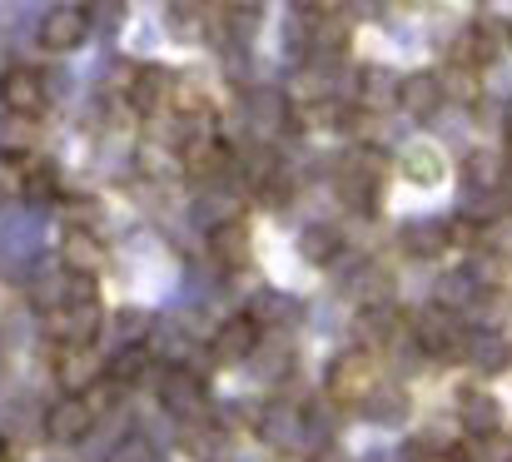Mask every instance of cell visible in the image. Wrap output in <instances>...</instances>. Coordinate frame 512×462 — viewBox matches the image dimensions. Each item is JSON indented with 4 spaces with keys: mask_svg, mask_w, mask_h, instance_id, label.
I'll list each match as a JSON object with an SVG mask.
<instances>
[{
    "mask_svg": "<svg viewBox=\"0 0 512 462\" xmlns=\"http://www.w3.org/2000/svg\"><path fill=\"white\" fill-rule=\"evenodd\" d=\"M209 254H214L219 269H244V264H249V229H244L239 219L214 224V234H209Z\"/></svg>",
    "mask_w": 512,
    "mask_h": 462,
    "instance_id": "cell-16",
    "label": "cell"
},
{
    "mask_svg": "<svg viewBox=\"0 0 512 462\" xmlns=\"http://www.w3.org/2000/svg\"><path fill=\"white\" fill-rule=\"evenodd\" d=\"M85 35H90V10H80V5H55V10H45V20H40V45L55 50V55L80 50Z\"/></svg>",
    "mask_w": 512,
    "mask_h": 462,
    "instance_id": "cell-10",
    "label": "cell"
},
{
    "mask_svg": "<svg viewBox=\"0 0 512 462\" xmlns=\"http://www.w3.org/2000/svg\"><path fill=\"white\" fill-rule=\"evenodd\" d=\"M259 438L269 448H304V408L294 403H269L259 418Z\"/></svg>",
    "mask_w": 512,
    "mask_h": 462,
    "instance_id": "cell-13",
    "label": "cell"
},
{
    "mask_svg": "<svg viewBox=\"0 0 512 462\" xmlns=\"http://www.w3.org/2000/svg\"><path fill=\"white\" fill-rule=\"evenodd\" d=\"M95 408L85 403V393H60L50 408H45V418H40V433L55 443V448H75V443H85L90 433H95Z\"/></svg>",
    "mask_w": 512,
    "mask_h": 462,
    "instance_id": "cell-4",
    "label": "cell"
},
{
    "mask_svg": "<svg viewBox=\"0 0 512 462\" xmlns=\"http://www.w3.org/2000/svg\"><path fill=\"white\" fill-rule=\"evenodd\" d=\"M403 239H408L413 254H438L448 244V224H423V229H408Z\"/></svg>",
    "mask_w": 512,
    "mask_h": 462,
    "instance_id": "cell-25",
    "label": "cell"
},
{
    "mask_svg": "<svg viewBox=\"0 0 512 462\" xmlns=\"http://www.w3.org/2000/svg\"><path fill=\"white\" fill-rule=\"evenodd\" d=\"M498 428H503V403H498L493 393L468 388V393L458 398V433L483 438V433H498Z\"/></svg>",
    "mask_w": 512,
    "mask_h": 462,
    "instance_id": "cell-12",
    "label": "cell"
},
{
    "mask_svg": "<svg viewBox=\"0 0 512 462\" xmlns=\"http://www.w3.org/2000/svg\"><path fill=\"white\" fill-rule=\"evenodd\" d=\"M304 259L309 264H334V254H339V244H334V229H324V224H314V229H304Z\"/></svg>",
    "mask_w": 512,
    "mask_h": 462,
    "instance_id": "cell-23",
    "label": "cell"
},
{
    "mask_svg": "<svg viewBox=\"0 0 512 462\" xmlns=\"http://www.w3.org/2000/svg\"><path fill=\"white\" fill-rule=\"evenodd\" d=\"M15 169H20V194H25L30 204H50V199L60 194V179H55V169H50L45 159L25 154V159H15Z\"/></svg>",
    "mask_w": 512,
    "mask_h": 462,
    "instance_id": "cell-18",
    "label": "cell"
},
{
    "mask_svg": "<svg viewBox=\"0 0 512 462\" xmlns=\"http://www.w3.org/2000/svg\"><path fill=\"white\" fill-rule=\"evenodd\" d=\"M155 348L150 343H120L110 358H105V378H115L120 388H130V383H145V378H155Z\"/></svg>",
    "mask_w": 512,
    "mask_h": 462,
    "instance_id": "cell-11",
    "label": "cell"
},
{
    "mask_svg": "<svg viewBox=\"0 0 512 462\" xmlns=\"http://www.w3.org/2000/svg\"><path fill=\"white\" fill-rule=\"evenodd\" d=\"M294 313H299V308L289 304L284 294H259L254 308H249V318H254L259 328H284V323H294Z\"/></svg>",
    "mask_w": 512,
    "mask_h": 462,
    "instance_id": "cell-22",
    "label": "cell"
},
{
    "mask_svg": "<svg viewBox=\"0 0 512 462\" xmlns=\"http://www.w3.org/2000/svg\"><path fill=\"white\" fill-rule=\"evenodd\" d=\"M314 462H343V453H334V448H324V453H314Z\"/></svg>",
    "mask_w": 512,
    "mask_h": 462,
    "instance_id": "cell-29",
    "label": "cell"
},
{
    "mask_svg": "<svg viewBox=\"0 0 512 462\" xmlns=\"http://www.w3.org/2000/svg\"><path fill=\"white\" fill-rule=\"evenodd\" d=\"M458 462H512V433H483V438H468L463 453H453Z\"/></svg>",
    "mask_w": 512,
    "mask_h": 462,
    "instance_id": "cell-20",
    "label": "cell"
},
{
    "mask_svg": "<svg viewBox=\"0 0 512 462\" xmlns=\"http://www.w3.org/2000/svg\"><path fill=\"white\" fill-rule=\"evenodd\" d=\"M358 338H363V348L373 353V348L398 343V338H403V323H398V313H393V308L368 304V308H363V318H358Z\"/></svg>",
    "mask_w": 512,
    "mask_h": 462,
    "instance_id": "cell-17",
    "label": "cell"
},
{
    "mask_svg": "<svg viewBox=\"0 0 512 462\" xmlns=\"http://www.w3.org/2000/svg\"><path fill=\"white\" fill-rule=\"evenodd\" d=\"M174 15H199V0H174Z\"/></svg>",
    "mask_w": 512,
    "mask_h": 462,
    "instance_id": "cell-28",
    "label": "cell"
},
{
    "mask_svg": "<svg viewBox=\"0 0 512 462\" xmlns=\"http://www.w3.org/2000/svg\"><path fill=\"white\" fill-rule=\"evenodd\" d=\"M443 100H448V90H443L438 75H408V80L398 85V105H403L413 120H433V115L443 110Z\"/></svg>",
    "mask_w": 512,
    "mask_h": 462,
    "instance_id": "cell-14",
    "label": "cell"
},
{
    "mask_svg": "<svg viewBox=\"0 0 512 462\" xmlns=\"http://www.w3.org/2000/svg\"><path fill=\"white\" fill-rule=\"evenodd\" d=\"M55 378L65 393H85L95 378H105V353L95 343H55Z\"/></svg>",
    "mask_w": 512,
    "mask_h": 462,
    "instance_id": "cell-8",
    "label": "cell"
},
{
    "mask_svg": "<svg viewBox=\"0 0 512 462\" xmlns=\"http://www.w3.org/2000/svg\"><path fill=\"white\" fill-rule=\"evenodd\" d=\"M0 105H5V115H30V120H40L45 105H50V80H45L35 65H10V70L0 75Z\"/></svg>",
    "mask_w": 512,
    "mask_h": 462,
    "instance_id": "cell-5",
    "label": "cell"
},
{
    "mask_svg": "<svg viewBox=\"0 0 512 462\" xmlns=\"http://www.w3.org/2000/svg\"><path fill=\"white\" fill-rule=\"evenodd\" d=\"M0 462H5V438H0Z\"/></svg>",
    "mask_w": 512,
    "mask_h": 462,
    "instance_id": "cell-30",
    "label": "cell"
},
{
    "mask_svg": "<svg viewBox=\"0 0 512 462\" xmlns=\"http://www.w3.org/2000/svg\"><path fill=\"white\" fill-rule=\"evenodd\" d=\"M463 363H473V368H483V373H498L503 363L512 358V348L503 343V333L498 328H468L463 333V353H458Z\"/></svg>",
    "mask_w": 512,
    "mask_h": 462,
    "instance_id": "cell-15",
    "label": "cell"
},
{
    "mask_svg": "<svg viewBox=\"0 0 512 462\" xmlns=\"http://www.w3.org/2000/svg\"><path fill=\"white\" fill-rule=\"evenodd\" d=\"M378 383H383V373H378V358L368 348H348L329 363V403L334 408H363Z\"/></svg>",
    "mask_w": 512,
    "mask_h": 462,
    "instance_id": "cell-1",
    "label": "cell"
},
{
    "mask_svg": "<svg viewBox=\"0 0 512 462\" xmlns=\"http://www.w3.org/2000/svg\"><path fill=\"white\" fill-rule=\"evenodd\" d=\"M468 179H473L478 189H503V164H498L493 154H473V159H468Z\"/></svg>",
    "mask_w": 512,
    "mask_h": 462,
    "instance_id": "cell-24",
    "label": "cell"
},
{
    "mask_svg": "<svg viewBox=\"0 0 512 462\" xmlns=\"http://www.w3.org/2000/svg\"><path fill=\"white\" fill-rule=\"evenodd\" d=\"M259 5H264V0H224V15H234V20H249Z\"/></svg>",
    "mask_w": 512,
    "mask_h": 462,
    "instance_id": "cell-27",
    "label": "cell"
},
{
    "mask_svg": "<svg viewBox=\"0 0 512 462\" xmlns=\"http://www.w3.org/2000/svg\"><path fill=\"white\" fill-rule=\"evenodd\" d=\"M403 174L413 184H438L443 179V159H438V150H428V145H413V150L403 154Z\"/></svg>",
    "mask_w": 512,
    "mask_h": 462,
    "instance_id": "cell-21",
    "label": "cell"
},
{
    "mask_svg": "<svg viewBox=\"0 0 512 462\" xmlns=\"http://www.w3.org/2000/svg\"><path fill=\"white\" fill-rule=\"evenodd\" d=\"M115 462H155V448H150V443H140V438H130V443L115 453Z\"/></svg>",
    "mask_w": 512,
    "mask_h": 462,
    "instance_id": "cell-26",
    "label": "cell"
},
{
    "mask_svg": "<svg viewBox=\"0 0 512 462\" xmlns=\"http://www.w3.org/2000/svg\"><path fill=\"white\" fill-rule=\"evenodd\" d=\"M105 239L90 229V224H70L65 239H60V269L75 274V279H100L105 274Z\"/></svg>",
    "mask_w": 512,
    "mask_h": 462,
    "instance_id": "cell-7",
    "label": "cell"
},
{
    "mask_svg": "<svg viewBox=\"0 0 512 462\" xmlns=\"http://www.w3.org/2000/svg\"><path fill=\"white\" fill-rule=\"evenodd\" d=\"M35 140H40V130H35L30 115H5V125H0V154L5 159H25L35 150Z\"/></svg>",
    "mask_w": 512,
    "mask_h": 462,
    "instance_id": "cell-19",
    "label": "cell"
},
{
    "mask_svg": "<svg viewBox=\"0 0 512 462\" xmlns=\"http://www.w3.org/2000/svg\"><path fill=\"white\" fill-rule=\"evenodd\" d=\"M463 333H468L463 313H453V308H443V304L413 313V323H408V338H413V348L423 358H458L463 353Z\"/></svg>",
    "mask_w": 512,
    "mask_h": 462,
    "instance_id": "cell-2",
    "label": "cell"
},
{
    "mask_svg": "<svg viewBox=\"0 0 512 462\" xmlns=\"http://www.w3.org/2000/svg\"><path fill=\"white\" fill-rule=\"evenodd\" d=\"M155 393H160V403L170 408V418H204V413H209L204 378L189 373V368H179V363L155 373Z\"/></svg>",
    "mask_w": 512,
    "mask_h": 462,
    "instance_id": "cell-6",
    "label": "cell"
},
{
    "mask_svg": "<svg viewBox=\"0 0 512 462\" xmlns=\"http://www.w3.org/2000/svg\"><path fill=\"white\" fill-rule=\"evenodd\" d=\"M45 333L55 343H95L105 333V308L95 294H85V299L65 294L55 308H45Z\"/></svg>",
    "mask_w": 512,
    "mask_h": 462,
    "instance_id": "cell-3",
    "label": "cell"
},
{
    "mask_svg": "<svg viewBox=\"0 0 512 462\" xmlns=\"http://www.w3.org/2000/svg\"><path fill=\"white\" fill-rule=\"evenodd\" d=\"M259 338H264V328L249 318V313H234V318H224L219 328H214V338H209V363H244V358H254V348H259Z\"/></svg>",
    "mask_w": 512,
    "mask_h": 462,
    "instance_id": "cell-9",
    "label": "cell"
}]
</instances>
